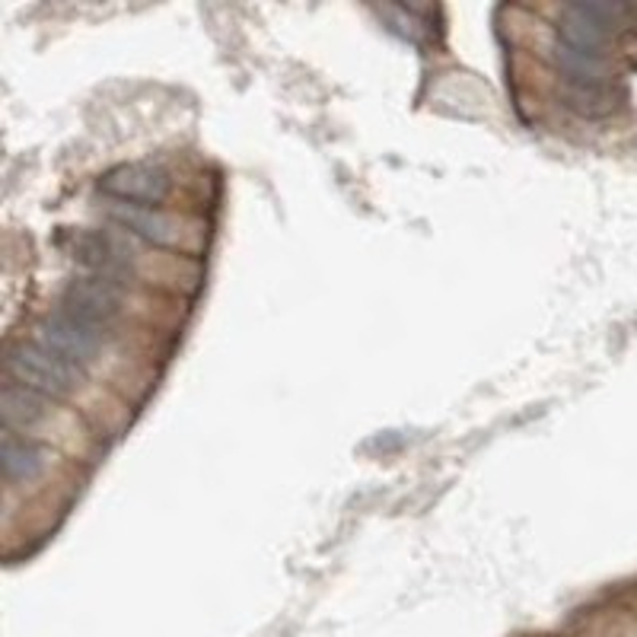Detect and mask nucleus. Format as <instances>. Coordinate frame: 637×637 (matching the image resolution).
<instances>
[{"instance_id": "obj_3", "label": "nucleus", "mask_w": 637, "mask_h": 637, "mask_svg": "<svg viewBox=\"0 0 637 637\" xmlns=\"http://www.w3.org/2000/svg\"><path fill=\"white\" fill-rule=\"evenodd\" d=\"M71 252L84 265L86 275H99L115 284H125L135 275V265H138L131 243L125 236H118L115 230H84L74 236Z\"/></svg>"}, {"instance_id": "obj_8", "label": "nucleus", "mask_w": 637, "mask_h": 637, "mask_svg": "<svg viewBox=\"0 0 637 637\" xmlns=\"http://www.w3.org/2000/svg\"><path fill=\"white\" fill-rule=\"evenodd\" d=\"M0 463L7 481H32L45 469V449L17 431H3L0 437Z\"/></svg>"}, {"instance_id": "obj_6", "label": "nucleus", "mask_w": 637, "mask_h": 637, "mask_svg": "<svg viewBox=\"0 0 637 637\" xmlns=\"http://www.w3.org/2000/svg\"><path fill=\"white\" fill-rule=\"evenodd\" d=\"M99 185L121 204L153 208L169 194V176L167 169L153 167V163H128V167H115L106 172Z\"/></svg>"}, {"instance_id": "obj_5", "label": "nucleus", "mask_w": 637, "mask_h": 637, "mask_svg": "<svg viewBox=\"0 0 637 637\" xmlns=\"http://www.w3.org/2000/svg\"><path fill=\"white\" fill-rule=\"evenodd\" d=\"M622 13H625V7H618V3H574L558 20V42L581 49V52L603 55L612 23Z\"/></svg>"}, {"instance_id": "obj_4", "label": "nucleus", "mask_w": 637, "mask_h": 637, "mask_svg": "<svg viewBox=\"0 0 637 637\" xmlns=\"http://www.w3.org/2000/svg\"><path fill=\"white\" fill-rule=\"evenodd\" d=\"M61 309L74 312L77 319H84V322L106 332L125 309L121 284L106 280L99 275L71 277L64 284V294H61Z\"/></svg>"}, {"instance_id": "obj_10", "label": "nucleus", "mask_w": 637, "mask_h": 637, "mask_svg": "<svg viewBox=\"0 0 637 637\" xmlns=\"http://www.w3.org/2000/svg\"><path fill=\"white\" fill-rule=\"evenodd\" d=\"M561 99L583 118H603L615 109L609 81H561Z\"/></svg>"}, {"instance_id": "obj_2", "label": "nucleus", "mask_w": 637, "mask_h": 637, "mask_svg": "<svg viewBox=\"0 0 637 637\" xmlns=\"http://www.w3.org/2000/svg\"><path fill=\"white\" fill-rule=\"evenodd\" d=\"M35 344H42L45 351H52L64 363L77 367L84 373V367L103 348V329L89 326L84 319H77L74 312L61 309L49 312L39 326H35Z\"/></svg>"}, {"instance_id": "obj_11", "label": "nucleus", "mask_w": 637, "mask_h": 637, "mask_svg": "<svg viewBox=\"0 0 637 637\" xmlns=\"http://www.w3.org/2000/svg\"><path fill=\"white\" fill-rule=\"evenodd\" d=\"M552 57L561 81H606V61H603V55H593V52L571 49L564 42H554Z\"/></svg>"}, {"instance_id": "obj_7", "label": "nucleus", "mask_w": 637, "mask_h": 637, "mask_svg": "<svg viewBox=\"0 0 637 637\" xmlns=\"http://www.w3.org/2000/svg\"><path fill=\"white\" fill-rule=\"evenodd\" d=\"M106 217L115 223V230H121L125 236H138L147 243H157V246H172L179 230L176 221L167 217L163 211L157 208H144V204H109Z\"/></svg>"}, {"instance_id": "obj_1", "label": "nucleus", "mask_w": 637, "mask_h": 637, "mask_svg": "<svg viewBox=\"0 0 637 637\" xmlns=\"http://www.w3.org/2000/svg\"><path fill=\"white\" fill-rule=\"evenodd\" d=\"M7 373L13 383L39 392L42 399H64L81 383V370L55 358L42 344H17L7 358Z\"/></svg>"}, {"instance_id": "obj_9", "label": "nucleus", "mask_w": 637, "mask_h": 637, "mask_svg": "<svg viewBox=\"0 0 637 637\" xmlns=\"http://www.w3.org/2000/svg\"><path fill=\"white\" fill-rule=\"evenodd\" d=\"M0 415H3V424L7 431H32L39 427L45 417H49V408H45V399L32 389L20 386V383H7L3 392H0Z\"/></svg>"}]
</instances>
